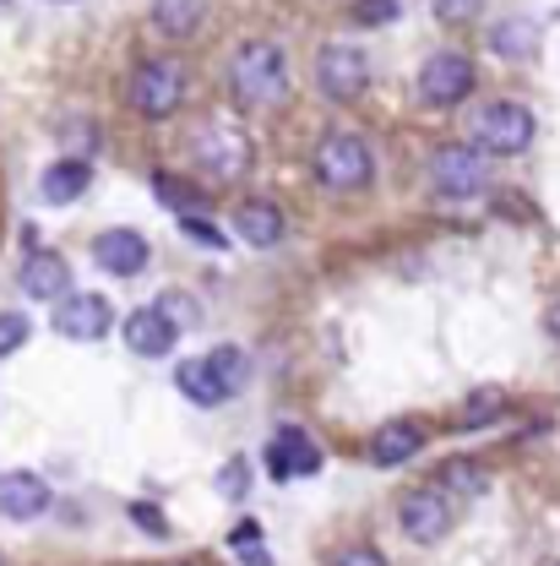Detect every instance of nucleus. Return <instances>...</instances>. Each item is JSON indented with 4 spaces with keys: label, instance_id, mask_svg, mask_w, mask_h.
<instances>
[{
    "label": "nucleus",
    "instance_id": "obj_29",
    "mask_svg": "<svg viewBox=\"0 0 560 566\" xmlns=\"http://www.w3.org/2000/svg\"><path fill=\"white\" fill-rule=\"evenodd\" d=\"M479 6H485V0H435V17H441L446 28H463V22L479 17Z\"/></svg>",
    "mask_w": 560,
    "mask_h": 566
},
{
    "label": "nucleus",
    "instance_id": "obj_22",
    "mask_svg": "<svg viewBox=\"0 0 560 566\" xmlns=\"http://www.w3.org/2000/svg\"><path fill=\"white\" fill-rule=\"evenodd\" d=\"M152 197H158V202H163L169 212H180V218H197V212H208L202 186H186V180H175V175H152Z\"/></svg>",
    "mask_w": 560,
    "mask_h": 566
},
{
    "label": "nucleus",
    "instance_id": "obj_3",
    "mask_svg": "<svg viewBox=\"0 0 560 566\" xmlns=\"http://www.w3.org/2000/svg\"><path fill=\"white\" fill-rule=\"evenodd\" d=\"M310 169H316V180H321L327 191H359V186H370L376 158H370V147H364L359 137H349V132H332V137L316 142Z\"/></svg>",
    "mask_w": 560,
    "mask_h": 566
},
{
    "label": "nucleus",
    "instance_id": "obj_19",
    "mask_svg": "<svg viewBox=\"0 0 560 566\" xmlns=\"http://www.w3.org/2000/svg\"><path fill=\"white\" fill-rule=\"evenodd\" d=\"M175 387L191 398V403H202V409H218V403H229V392H223V381L212 376L208 359H186L180 370H175Z\"/></svg>",
    "mask_w": 560,
    "mask_h": 566
},
{
    "label": "nucleus",
    "instance_id": "obj_33",
    "mask_svg": "<svg viewBox=\"0 0 560 566\" xmlns=\"http://www.w3.org/2000/svg\"><path fill=\"white\" fill-rule=\"evenodd\" d=\"M234 556H240V566H273V556L262 551V539H240Z\"/></svg>",
    "mask_w": 560,
    "mask_h": 566
},
{
    "label": "nucleus",
    "instance_id": "obj_2",
    "mask_svg": "<svg viewBox=\"0 0 560 566\" xmlns=\"http://www.w3.org/2000/svg\"><path fill=\"white\" fill-rule=\"evenodd\" d=\"M186 153H191V164H197V169H208L218 186H229V180L251 175V164H256V142L245 137L240 126H229V120H208V126H197L191 142H186Z\"/></svg>",
    "mask_w": 560,
    "mask_h": 566
},
{
    "label": "nucleus",
    "instance_id": "obj_23",
    "mask_svg": "<svg viewBox=\"0 0 560 566\" xmlns=\"http://www.w3.org/2000/svg\"><path fill=\"white\" fill-rule=\"evenodd\" d=\"M208 365H212V376L223 381V392H229V398H234V392L245 387V376H251V359H245V349H234V344L212 349V354H208Z\"/></svg>",
    "mask_w": 560,
    "mask_h": 566
},
{
    "label": "nucleus",
    "instance_id": "obj_25",
    "mask_svg": "<svg viewBox=\"0 0 560 566\" xmlns=\"http://www.w3.org/2000/svg\"><path fill=\"white\" fill-rule=\"evenodd\" d=\"M28 338H33V322L22 311H0V359H11Z\"/></svg>",
    "mask_w": 560,
    "mask_h": 566
},
{
    "label": "nucleus",
    "instance_id": "obj_26",
    "mask_svg": "<svg viewBox=\"0 0 560 566\" xmlns=\"http://www.w3.org/2000/svg\"><path fill=\"white\" fill-rule=\"evenodd\" d=\"M218 495H223V501H245V495H251V463H245V458H229V463H223Z\"/></svg>",
    "mask_w": 560,
    "mask_h": 566
},
{
    "label": "nucleus",
    "instance_id": "obj_11",
    "mask_svg": "<svg viewBox=\"0 0 560 566\" xmlns=\"http://www.w3.org/2000/svg\"><path fill=\"white\" fill-rule=\"evenodd\" d=\"M44 512H50V485H44V474H28V469L0 474V517L33 523V517H44Z\"/></svg>",
    "mask_w": 560,
    "mask_h": 566
},
{
    "label": "nucleus",
    "instance_id": "obj_6",
    "mask_svg": "<svg viewBox=\"0 0 560 566\" xmlns=\"http://www.w3.org/2000/svg\"><path fill=\"white\" fill-rule=\"evenodd\" d=\"M186 98V71L175 61H141L131 71V109L147 120H169Z\"/></svg>",
    "mask_w": 560,
    "mask_h": 566
},
{
    "label": "nucleus",
    "instance_id": "obj_28",
    "mask_svg": "<svg viewBox=\"0 0 560 566\" xmlns=\"http://www.w3.org/2000/svg\"><path fill=\"white\" fill-rule=\"evenodd\" d=\"M398 17V0H359L353 6V22L359 28H381V22H392Z\"/></svg>",
    "mask_w": 560,
    "mask_h": 566
},
{
    "label": "nucleus",
    "instance_id": "obj_24",
    "mask_svg": "<svg viewBox=\"0 0 560 566\" xmlns=\"http://www.w3.org/2000/svg\"><path fill=\"white\" fill-rule=\"evenodd\" d=\"M485 485H490V480H485L479 463H446V469H441V491L446 495H479Z\"/></svg>",
    "mask_w": 560,
    "mask_h": 566
},
{
    "label": "nucleus",
    "instance_id": "obj_32",
    "mask_svg": "<svg viewBox=\"0 0 560 566\" xmlns=\"http://www.w3.org/2000/svg\"><path fill=\"white\" fill-rule=\"evenodd\" d=\"M332 566H387V556H381V551H370V545H353V551H344Z\"/></svg>",
    "mask_w": 560,
    "mask_h": 566
},
{
    "label": "nucleus",
    "instance_id": "obj_9",
    "mask_svg": "<svg viewBox=\"0 0 560 566\" xmlns=\"http://www.w3.org/2000/svg\"><path fill=\"white\" fill-rule=\"evenodd\" d=\"M452 495L441 491V485H430V491H409L398 501V523H403V534L414 539V545H435V539H446L452 534Z\"/></svg>",
    "mask_w": 560,
    "mask_h": 566
},
{
    "label": "nucleus",
    "instance_id": "obj_16",
    "mask_svg": "<svg viewBox=\"0 0 560 566\" xmlns=\"http://www.w3.org/2000/svg\"><path fill=\"white\" fill-rule=\"evenodd\" d=\"M87 186H93V164H87V158H55V164L44 169V180H39V197L61 208V202H76Z\"/></svg>",
    "mask_w": 560,
    "mask_h": 566
},
{
    "label": "nucleus",
    "instance_id": "obj_12",
    "mask_svg": "<svg viewBox=\"0 0 560 566\" xmlns=\"http://www.w3.org/2000/svg\"><path fill=\"white\" fill-rule=\"evenodd\" d=\"M93 256H98L104 273H115V279H137L152 251H147V240H141L137 229H104V234L93 240Z\"/></svg>",
    "mask_w": 560,
    "mask_h": 566
},
{
    "label": "nucleus",
    "instance_id": "obj_8",
    "mask_svg": "<svg viewBox=\"0 0 560 566\" xmlns=\"http://www.w3.org/2000/svg\"><path fill=\"white\" fill-rule=\"evenodd\" d=\"M316 87H321L332 104H353V98L370 87L364 50H353V44H321V50H316Z\"/></svg>",
    "mask_w": 560,
    "mask_h": 566
},
{
    "label": "nucleus",
    "instance_id": "obj_31",
    "mask_svg": "<svg viewBox=\"0 0 560 566\" xmlns=\"http://www.w3.org/2000/svg\"><path fill=\"white\" fill-rule=\"evenodd\" d=\"M500 409V392H479L474 403H468V415H463V424H485Z\"/></svg>",
    "mask_w": 560,
    "mask_h": 566
},
{
    "label": "nucleus",
    "instance_id": "obj_34",
    "mask_svg": "<svg viewBox=\"0 0 560 566\" xmlns=\"http://www.w3.org/2000/svg\"><path fill=\"white\" fill-rule=\"evenodd\" d=\"M180 229H186V234H191V240H202V245H218V240H223V234H218V229H212L208 218H180Z\"/></svg>",
    "mask_w": 560,
    "mask_h": 566
},
{
    "label": "nucleus",
    "instance_id": "obj_5",
    "mask_svg": "<svg viewBox=\"0 0 560 566\" xmlns=\"http://www.w3.org/2000/svg\"><path fill=\"white\" fill-rule=\"evenodd\" d=\"M485 180H490V169H485V153H479V147H468V142H446V147L430 153V186H435L441 197H452V202L479 197Z\"/></svg>",
    "mask_w": 560,
    "mask_h": 566
},
{
    "label": "nucleus",
    "instance_id": "obj_10",
    "mask_svg": "<svg viewBox=\"0 0 560 566\" xmlns=\"http://www.w3.org/2000/svg\"><path fill=\"white\" fill-rule=\"evenodd\" d=\"M115 327V311L104 294H61L55 300V333L71 344H98Z\"/></svg>",
    "mask_w": 560,
    "mask_h": 566
},
{
    "label": "nucleus",
    "instance_id": "obj_4",
    "mask_svg": "<svg viewBox=\"0 0 560 566\" xmlns=\"http://www.w3.org/2000/svg\"><path fill=\"white\" fill-rule=\"evenodd\" d=\"M533 109L528 104H517V98H495L479 109V120H474V142L495 153V158H517V153H528L533 147Z\"/></svg>",
    "mask_w": 560,
    "mask_h": 566
},
{
    "label": "nucleus",
    "instance_id": "obj_15",
    "mask_svg": "<svg viewBox=\"0 0 560 566\" xmlns=\"http://www.w3.org/2000/svg\"><path fill=\"white\" fill-rule=\"evenodd\" d=\"M229 223H234V234L245 245H278L283 240V212L273 202H262V197H245L240 208L229 212Z\"/></svg>",
    "mask_w": 560,
    "mask_h": 566
},
{
    "label": "nucleus",
    "instance_id": "obj_14",
    "mask_svg": "<svg viewBox=\"0 0 560 566\" xmlns=\"http://www.w3.org/2000/svg\"><path fill=\"white\" fill-rule=\"evenodd\" d=\"M175 338H180V327H175L158 305L126 316V344H131V354H141V359H163V354L175 349Z\"/></svg>",
    "mask_w": 560,
    "mask_h": 566
},
{
    "label": "nucleus",
    "instance_id": "obj_21",
    "mask_svg": "<svg viewBox=\"0 0 560 566\" xmlns=\"http://www.w3.org/2000/svg\"><path fill=\"white\" fill-rule=\"evenodd\" d=\"M533 44H539V28H533L528 17H511V22H500V28L490 33V50L500 55V61H528Z\"/></svg>",
    "mask_w": 560,
    "mask_h": 566
},
{
    "label": "nucleus",
    "instance_id": "obj_35",
    "mask_svg": "<svg viewBox=\"0 0 560 566\" xmlns=\"http://www.w3.org/2000/svg\"><path fill=\"white\" fill-rule=\"evenodd\" d=\"M550 327H556V333H560V305H556V316H550Z\"/></svg>",
    "mask_w": 560,
    "mask_h": 566
},
{
    "label": "nucleus",
    "instance_id": "obj_1",
    "mask_svg": "<svg viewBox=\"0 0 560 566\" xmlns=\"http://www.w3.org/2000/svg\"><path fill=\"white\" fill-rule=\"evenodd\" d=\"M229 87L240 109H278L288 98V61L278 44H245L229 61Z\"/></svg>",
    "mask_w": 560,
    "mask_h": 566
},
{
    "label": "nucleus",
    "instance_id": "obj_13",
    "mask_svg": "<svg viewBox=\"0 0 560 566\" xmlns=\"http://www.w3.org/2000/svg\"><path fill=\"white\" fill-rule=\"evenodd\" d=\"M267 463H273L278 480H305V474L321 469V452H316V441H310L299 424H283L278 441L267 447Z\"/></svg>",
    "mask_w": 560,
    "mask_h": 566
},
{
    "label": "nucleus",
    "instance_id": "obj_20",
    "mask_svg": "<svg viewBox=\"0 0 560 566\" xmlns=\"http://www.w3.org/2000/svg\"><path fill=\"white\" fill-rule=\"evenodd\" d=\"M202 11H208V0H152V22H158L169 39L197 33V28H202Z\"/></svg>",
    "mask_w": 560,
    "mask_h": 566
},
{
    "label": "nucleus",
    "instance_id": "obj_30",
    "mask_svg": "<svg viewBox=\"0 0 560 566\" xmlns=\"http://www.w3.org/2000/svg\"><path fill=\"white\" fill-rule=\"evenodd\" d=\"M131 517H137V528H141V534H158V539L169 534V523H163V512H152L147 501H137V506H131Z\"/></svg>",
    "mask_w": 560,
    "mask_h": 566
},
{
    "label": "nucleus",
    "instance_id": "obj_17",
    "mask_svg": "<svg viewBox=\"0 0 560 566\" xmlns=\"http://www.w3.org/2000/svg\"><path fill=\"white\" fill-rule=\"evenodd\" d=\"M22 289H28V300H61V294H71V268L50 251H33L22 262Z\"/></svg>",
    "mask_w": 560,
    "mask_h": 566
},
{
    "label": "nucleus",
    "instance_id": "obj_7",
    "mask_svg": "<svg viewBox=\"0 0 560 566\" xmlns=\"http://www.w3.org/2000/svg\"><path fill=\"white\" fill-rule=\"evenodd\" d=\"M414 93H420V104H430V109H452V104H463V98L474 93V61L457 55V50L430 55V61L420 66Z\"/></svg>",
    "mask_w": 560,
    "mask_h": 566
},
{
    "label": "nucleus",
    "instance_id": "obj_18",
    "mask_svg": "<svg viewBox=\"0 0 560 566\" xmlns=\"http://www.w3.org/2000/svg\"><path fill=\"white\" fill-rule=\"evenodd\" d=\"M424 430L414 420H392L376 430V441H370V463H381V469H398V463H409L414 452H420Z\"/></svg>",
    "mask_w": 560,
    "mask_h": 566
},
{
    "label": "nucleus",
    "instance_id": "obj_27",
    "mask_svg": "<svg viewBox=\"0 0 560 566\" xmlns=\"http://www.w3.org/2000/svg\"><path fill=\"white\" fill-rule=\"evenodd\" d=\"M158 311L175 322V327H186V322H197V305H191V294H180V289H169V294H158Z\"/></svg>",
    "mask_w": 560,
    "mask_h": 566
}]
</instances>
